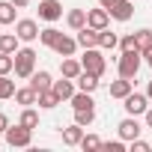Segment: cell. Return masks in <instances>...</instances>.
<instances>
[{
    "label": "cell",
    "mask_w": 152,
    "mask_h": 152,
    "mask_svg": "<svg viewBox=\"0 0 152 152\" xmlns=\"http://www.w3.org/2000/svg\"><path fill=\"white\" fill-rule=\"evenodd\" d=\"M102 137L99 134H84V140H81V149H102Z\"/></svg>",
    "instance_id": "1f68e13d"
},
{
    "label": "cell",
    "mask_w": 152,
    "mask_h": 152,
    "mask_svg": "<svg viewBox=\"0 0 152 152\" xmlns=\"http://www.w3.org/2000/svg\"><path fill=\"white\" fill-rule=\"evenodd\" d=\"M0 27H3V24H0Z\"/></svg>",
    "instance_id": "b9f144b4"
},
{
    "label": "cell",
    "mask_w": 152,
    "mask_h": 152,
    "mask_svg": "<svg viewBox=\"0 0 152 152\" xmlns=\"http://www.w3.org/2000/svg\"><path fill=\"white\" fill-rule=\"evenodd\" d=\"M75 84H78V90H84V93H96V90H99V75L81 72L78 78H75Z\"/></svg>",
    "instance_id": "2e32d148"
},
{
    "label": "cell",
    "mask_w": 152,
    "mask_h": 152,
    "mask_svg": "<svg viewBox=\"0 0 152 152\" xmlns=\"http://www.w3.org/2000/svg\"><path fill=\"white\" fill-rule=\"evenodd\" d=\"M54 51H57L60 57H75V51H78V39H72V36H60L57 45H54Z\"/></svg>",
    "instance_id": "ac0fdd59"
},
{
    "label": "cell",
    "mask_w": 152,
    "mask_h": 152,
    "mask_svg": "<svg viewBox=\"0 0 152 152\" xmlns=\"http://www.w3.org/2000/svg\"><path fill=\"white\" fill-rule=\"evenodd\" d=\"M12 3H15V6H18V9H24V6H27V3H30V0H12Z\"/></svg>",
    "instance_id": "ab89813d"
},
{
    "label": "cell",
    "mask_w": 152,
    "mask_h": 152,
    "mask_svg": "<svg viewBox=\"0 0 152 152\" xmlns=\"http://www.w3.org/2000/svg\"><path fill=\"white\" fill-rule=\"evenodd\" d=\"M107 12H110V18H116V21H128V18L134 15V3H131V0H116Z\"/></svg>",
    "instance_id": "30bf717a"
},
{
    "label": "cell",
    "mask_w": 152,
    "mask_h": 152,
    "mask_svg": "<svg viewBox=\"0 0 152 152\" xmlns=\"http://www.w3.org/2000/svg\"><path fill=\"white\" fill-rule=\"evenodd\" d=\"M119 48H122V51H137V36H134V33L122 36V39H119Z\"/></svg>",
    "instance_id": "d6a6232c"
},
{
    "label": "cell",
    "mask_w": 152,
    "mask_h": 152,
    "mask_svg": "<svg viewBox=\"0 0 152 152\" xmlns=\"http://www.w3.org/2000/svg\"><path fill=\"white\" fill-rule=\"evenodd\" d=\"M57 96H60V102H69L75 93H78V84H72V78H63V81H54V87H51Z\"/></svg>",
    "instance_id": "7c38bea8"
},
{
    "label": "cell",
    "mask_w": 152,
    "mask_h": 152,
    "mask_svg": "<svg viewBox=\"0 0 152 152\" xmlns=\"http://www.w3.org/2000/svg\"><path fill=\"white\" fill-rule=\"evenodd\" d=\"M15 102H18V104H24V107H30V104H36V102H39V93L27 84V87L15 90Z\"/></svg>",
    "instance_id": "ffe728a7"
},
{
    "label": "cell",
    "mask_w": 152,
    "mask_h": 152,
    "mask_svg": "<svg viewBox=\"0 0 152 152\" xmlns=\"http://www.w3.org/2000/svg\"><path fill=\"white\" fill-rule=\"evenodd\" d=\"M116 131H119V137H122L125 143H131V140H137V137H140V131H143V128H140V122H137L134 116H125V119L116 125Z\"/></svg>",
    "instance_id": "52a82bcc"
},
{
    "label": "cell",
    "mask_w": 152,
    "mask_h": 152,
    "mask_svg": "<svg viewBox=\"0 0 152 152\" xmlns=\"http://www.w3.org/2000/svg\"><path fill=\"white\" fill-rule=\"evenodd\" d=\"M93 119H96V107H87V110H75V122H78V125H84V128H87Z\"/></svg>",
    "instance_id": "f1b7e54d"
},
{
    "label": "cell",
    "mask_w": 152,
    "mask_h": 152,
    "mask_svg": "<svg viewBox=\"0 0 152 152\" xmlns=\"http://www.w3.org/2000/svg\"><path fill=\"white\" fill-rule=\"evenodd\" d=\"M87 24H90V27H96V30H104V27L110 24V12H107L104 6L90 9V12H87Z\"/></svg>",
    "instance_id": "9c48e42d"
},
{
    "label": "cell",
    "mask_w": 152,
    "mask_h": 152,
    "mask_svg": "<svg viewBox=\"0 0 152 152\" xmlns=\"http://www.w3.org/2000/svg\"><path fill=\"white\" fill-rule=\"evenodd\" d=\"M15 33H18V39L21 42H33V39H39V24L33 21V18H21V21H15Z\"/></svg>",
    "instance_id": "8992f818"
},
{
    "label": "cell",
    "mask_w": 152,
    "mask_h": 152,
    "mask_svg": "<svg viewBox=\"0 0 152 152\" xmlns=\"http://www.w3.org/2000/svg\"><path fill=\"white\" fill-rule=\"evenodd\" d=\"M39 107H45V110H51V107H57L60 104V96L54 93V90H45V93H39V102H36Z\"/></svg>",
    "instance_id": "484cf974"
},
{
    "label": "cell",
    "mask_w": 152,
    "mask_h": 152,
    "mask_svg": "<svg viewBox=\"0 0 152 152\" xmlns=\"http://www.w3.org/2000/svg\"><path fill=\"white\" fill-rule=\"evenodd\" d=\"M128 93H134V81L131 78H119L110 84V99H125Z\"/></svg>",
    "instance_id": "9a60e30c"
},
{
    "label": "cell",
    "mask_w": 152,
    "mask_h": 152,
    "mask_svg": "<svg viewBox=\"0 0 152 152\" xmlns=\"http://www.w3.org/2000/svg\"><path fill=\"white\" fill-rule=\"evenodd\" d=\"M72 110H87V107H96V102H93V93H84V90H78L72 99Z\"/></svg>",
    "instance_id": "d6986e66"
},
{
    "label": "cell",
    "mask_w": 152,
    "mask_h": 152,
    "mask_svg": "<svg viewBox=\"0 0 152 152\" xmlns=\"http://www.w3.org/2000/svg\"><path fill=\"white\" fill-rule=\"evenodd\" d=\"M30 87H33L36 93H45V90H51V87H54V81H51V72H45V69L33 72V75H30Z\"/></svg>",
    "instance_id": "8fae6325"
},
{
    "label": "cell",
    "mask_w": 152,
    "mask_h": 152,
    "mask_svg": "<svg viewBox=\"0 0 152 152\" xmlns=\"http://www.w3.org/2000/svg\"><path fill=\"white\" fill-rule=\"evenodd\" d=\"M143 60H146V66L152 69V48H149V51H143Z\"/></svg>",
    "instance_id": "74e56055"
},
{
    "label": "cell",
    "mask_w": 152,
    "mask_h": 152,
    "mask_svg": "<svg viewBox=\"0 0 152 152\" xmlns=\"http://www.w3.org/2000/svg\"><path fill=\"white\" fill-rule=\"evenodd\" d=\"M36 72V51L33 48H18L15 51V75L24 81H30V75Z\"/></svg>",
    "instance_id": "6da1fadb"
},
{
    "label": "cell",
    "mask_w": 152,
    "mask_h": 152,
    "mask_svg": "<svg viewBox=\"0 0 152 152\" xmlns=\"http://www.w3.org/2000/svg\"><path fill=\"white\" fill-rule=\"evenodd\" d=\"M131 152H152V146H149L146 140L137 137V140H131Z\"/></svg>",
    "instance_id": "e575fe53"
},
{
    "label": "cell",
    "mask_w": 152,
    "mask_h": 152,
    "mask_svg": "<svg viewBox=\"0 0 152 152\" xmlns=\"http://www.w3.org/2000/svg\"><path fill=\"white\" fill-rule=\"evenodd\" d=\"M81 140H84V125H69V128H63V143L66 146H81Z\"/></svg>",
    "instance_id": "e0dca14e"
},
{
    "label": "cell",
    "mask_w": 152,
    "mask_h": 152,
    "mask_svg": "<svg viewBox=\"0 0 152 152\" xmlns=\"http://www.w3.org/2000/svg\"><path fill=\"white\" fill-rule=\"evenodd\" d=\"M39 18L42 21H60L63 18V3L60 0H42L39 3Z\"/></svg>",
    "instance_id": "ba28073f"
},
{
    "label": "cell",
    "mask_w": 152,
    "mask_h": 152,
    "mask_svg": "<svg viewBox=\"0 0 152 152\" xmlns=\"http://www.w3.org/2000/svg\"><path fill=\"white\" fill-rule=\"evenodd\" d=\"M60 36H63V33H60V30H57V27H45V30H42V33H39V42H42V45H45V48H54V45H57V39H60Z\"/></svg>",
    "instance_id": "d4e9b609"
},
{
    "label": "cell",
    "mask_w": 152,
    "mask_h": 152,
    "mask_svg": "<svg viewBox=\"0 0 152 152\" xmlns=\"http://www.w3.org/2000/svg\"><path fill=\"white\" fill-rule=\"evenodd\" d=\"M116 45H119V36H116V33H110L107 27H104V30H99V48H104V51H113Z\"/></svg>",
    "instance_id": "cb8c5ba5"
},
{
    "label": "cell",
    "mask_w": 152,
    "mask_h": 152,
    "mask_svg": "<svg viewBox=\"0 0 152 152\" xmlns=\"http://www.w3.org/2000/svg\"><path fill=\"white\" fill-rule=\"evenodd\" d=\"M6 143H9L12 149H15V146H18V149L30 146V143H33V128H27V125H21V122H18V125H9V128H6Z\"/></svg>",
    "instance_id": "3957f363"
},
{
    "label": "cell",
    "mask_w": 152,
    "mask_h": 152,
    "mask_svg": "<svg viewBox=\"0 0 152 152\" xmlns=\"http://www.w3.org/2000/svg\"><path fill=\"white\" fill-rule=\"evenodd\" d=\"M18 33H0V54H15L18 51Z\"/></svg>",
    "instance_id": "44dd1931"
},
{
    "label": "cell",
    "mask_w": 152,
    "mask_h": 152,
    "mask_svg": "<svg viewBox=\"0 0 152 152\" xmlns=\"http://www.w3.org/2000/svg\"><path fill=\"white\" fill-rule=\"evenodd\" d=\"M15 96V81H9L6 75H0V99H12Z\"/></svg>",
    "instance_id": "f546056e"
},
{
    "label": "cell",
    "mask_w": 152,
    "mask_h": 152,
    "mask_svg": "<svg viewBox=\"0 0 152 152\" xmlns=\"http://www.w3.org/2000/svg\"><path fill=\"white\" fill-rule=\"evenodd\" d=\"M122 102H125L122 107H125L128 116H143L149 110V96H143V93H128Z\"/></svg>",
    "instance_id": "5b68a950"
},
{
    "label": "cell",
    "mask_w": 152,
    "mask_h": 152,
    "mask_svg": "<svg viewBox=\"0 0 152 152\" xmlns=\"http://www.w3.org/2000/svg\"><path fill=\"white\" fill-rule=\"evenodd\" d=\"M113 3H116V0H99V6H104V9H110Z\"/></svg>",
    "instance_id": "f35d334b"
},
{
    "label": "cell",
    "mask_w": 152,
    "mask_h": 152,
    "mask_svg": "<svg viewBox=\"0 0 152 152\" xmlns=\"http://www.w3.org/2000/svg\"><path fill=\"white\" fill-rule=\"evenodd\" d=\"M140 51H122L119 57V78H134V75L140 72Z\"/></svg>",
    "instance_id": "277c9868"
},
{
    "label": "cell",
    "mask_w": 152,
    "mask_h": 152,
    "mask_svg": "<svg viewBox=\"0 0 152 152\" xmlns=\"http://www.w3.org/2000/svg\"><path fill=\"white\" fill-rule=\"evenodd\" d=\"M81 66H84V72H93V75H104V69H107V60H104V54L99 51V48H84V57H81Z\"/></svg>",
    "instance_id": "7a4b0ae2"
},
{
    "label": "cell",
    "mask_w": 152,
    "mask_h": 152,
    "mask_svg": "<svg viewBox=\"0 0 152 152\" xmlns=\"http://www.w3.org/2000/svg\"><path fill=\"white\" fill-rule=\"evenodd\" d=\"M15 12L18 6L12 0H0V24H15Z\"/></svg>",
    "instance_id": "7402d4cb"
},
{
    "label": "cell",
    "mask_w": 152,
    "mask_h": 152,
    "mask_svg": "<svg viewBox=\"0 0 152 152\" xmlns=\"http://www.w3.org/2000/svg\"><path fill=\"white\" fill-rule=\"evenodd\" d=\"M18 122H21V125H27V128H36V125H39V113H36L33 107H24Z\"/></svg>",
    "instance_id": "83f0119b"
},
{
    "label": "cell",
    "mask_w": 152,
    "mask_h": 152,
    "mask_svg": "<svg viewBox=\"0 0 152 152\" xmlns=\"http://www.w3.org/2000/svg\"><path fill=\"white\" fill-rule=\"evenodd\" d=\"M134 36H137V51H140V54L152 48V30H146V27H143V30H137Z\"/></svg>",
    "instance_id": "4316f807"
},
{
    "label": "cell",
    "mask_w": 152,
    "mask_h": 152,
    "mask_svg": "<svg viewBox=\"0 0 152 152\" xmlns=\"http://www.w3.org/2000/svg\"><path fill=\"white\" fill-rule=\"evenodd\" d=\"M66 24H69L72 30H81V27H87V9H72V12L66 15Z\"/></svg>",
    "instance_id": "603a6c76"
},
{
    "label": "cell",
    "mask_w": 152,
    "mask_h": 152,
    "mask_svg": "<svg viewBox=\"0 0 152 152\" xmlns=\"http://www.w3.org/2000/svg\"><path fill=\"white\" fill-rule=\"evenodd\" d=\"M146 96H149V102H152V81H149V87H146Z\"/></svg>",
    "instance_id": "60d3db41"
},
{
    "label": "cell",
    "mask_w": 152,
    "mask_h": 152,
    "mask_svg": "<svg viewBox=\"0 0 152 152\" xmlns=\"http://www.w3.org/2000/svg\"><path fill=\"white\" fill-rule=\"evenodd\" d=\"M78 45H81V48H99V30L90 27V24L81 27V30H78Z\"/></svg>",
    "instance_id": "4fadbf2b"
},
{
    "label": "cell",
    "mask_w": 152,
    "mask_h": 152,
    "mask_svg": "<svg viewBox=\"0 0 152 152\" xmlns=\"http://www.w3.org/2000/svg\"><path fill=\"white\" fill-rule=\"evenodd\" d=\"M6 128H9V116L0 113V134H6Z\"/></svg>",
    "instance_id": "d590c367"
},
{
    "label": "cell",
    "mask_w": 152,
    "mask_h": 152,
    "mask_svg": "<svg viewBox=\"0 0 152 152\" xmlns=\"http://www.w3.org/2000/svg\"><path fill=\"white\" fill-rule=\"evenodd\" d=\"M60 72H63V78H72V81H75V78L84 72V66H81V60H75V57H63Z\"/></svg>",
    "instance_id": "5bb4252c"
},
{
    "label": "cell",
    "mask_w": 152,
    "mask_h": 152,
    "mask_svg": "<svg viewBox=\"0 0 152 152\" xmlns=\"http://www.w3.org/2000/svg\"><path fill=\"white\" fill-rule=\"evenodd\" d=\"M15 72V54H0V75Z\"/></svg>",
    "instance_id": "4dcf8cb0"
},
{
    "label": "cell",
    "mask_w": 152,
    "mask_h": 152,
    "mask_svg": "<svg viewBox=\"0 0 152 152\" xmlns=\"http://www.w3.org/2000/svg\"><path fill=\"white\" fill-rule=\"evenodd\" d=\"M102 149H107V152H122L125 149V140L119 137V140H107V143H102Z\"/></svg>",
    "instance_id": "836d02e7"
},
{
    "label": "cell",
    "mask_w": 152,
    "mask_h": 152,
    "mask_svg": "<svg viewBox=\"0 0 152 152\" xmlns=\"http://www.w3.org/2000/svg\"><path fill=\"white\" fill-rule=\"evenodd\" d=\"M143 119H146V128H152V107H149V110L143 113Z\"/></svg>",
    "instance_id": "8d00e7d4"
}]
</instances>
